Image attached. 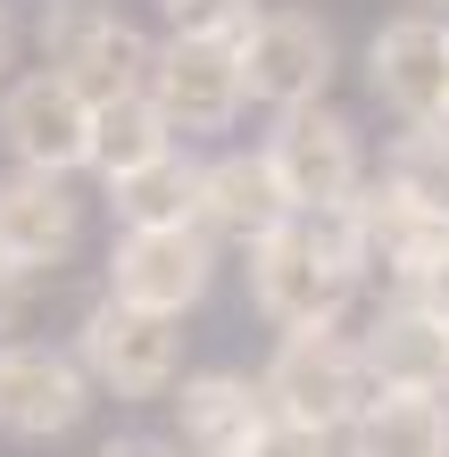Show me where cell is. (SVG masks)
Masks as SVG:
<instances>
[{"instance_id": "obj_1", "label": "cell", "mask_w": 449, "mask_h": 457, "mask_svg": "<svg viewBox=\"0 0 449 457\" xmlns=\"http://www.w3.org/2000/svg\"><path fill=\"white\" fill-rule=\"evenodd\" d=\"M375 366H366V349L358 341H341L333 325H300V333H283L275 349V366H267V408L283 416H300V424H350L366 399H375Z\"/></svg>"}, {"instance_id": "obj_2", "label": "cell", "mask_w": 449, "mask_h": 457, "mask_svg": "<svg viewBox=\"0 0 449 457\" xmlns=\"http://www.w3.org/2000/svg\"><path fill=\"white\" fill-rule=\"evenodd\" d=\"M42 50H50V67H59L84 100L150 92V59H158L134 25H125L117 9H100V0H50L42 9Z\"/></svg>"}, {"instance_id": "obj_3", "label": "cell", "mask_w": 449, "mask_h": 457, "mask_svg": "<svg viewBox=\"0 0 449 457\" xmlns=\"http://www.w3.org/2000/svg\"><path fill=\"white\" fill-rule=\"evenodd\" d=\"M350 291H358V266L325 258L292 217H283L267 241H250V300L267 308L283 333H300V325H333V316L350 308Z\"/></svg>"}, {"instance_id": "obj_4", "label": "cell", "mask_w": 449, "mask_h": 457, "mask_svg": "<svg viewBox=\"0 0 449 457\" xmlns=\"http://www.w3.org/2000/svg\"><path fill=\"white\" fill-rule=\"evenodd\" d=\"M150 100L167 109V125L183 133H225L242 117V34H175L150 59Z\"/></svg>"}, {"instance_id": "obj_5", "label": "cell", "mask_w": 449, "mask_h": 457, "mask_svg": "<svg viewBox=\"0 0 449 457\" xmlns=\"http://www.w3.org/2000/svg\"><path fill=\"white\" fill-rule=\"evenodd\" d=\"M175 366H183L175 316L134 308V300H117V291L84 316V374L109 383L117 399H158V391L175 383Z\"/></svg>"}, {"instance_id": "obj_6", "label": "cell", "mask_w": 449, "mask_h": 457, "mask_svg": "<svg viewBox=\"0 0 449 457\" xmlns=\"http://www.w3.org/2000/svg\"><path fill=\"white\" fill-rule=\"evenodd\" d=\"M267 167L275 183L292 192V208H333V200H358V133L350 117L333 109H275V133H267Z\"/></svg>"}, {"instance_id": "obj_7", "label": "cell", "mask_w": 449, "mask_h": 457, "mask_svg": "<svg viewBox=\"0 0 449 457\" xmlns=\"http://www.w3.org/2000/svg\"><path fill=\"white\" fill-rule=\"evenodd\" d=\"M242 84L267 109H308L333 84V34L308 9H267L242 25Z\"/></svg>"}, {"instance_id": "obj_8", "label": "cell", "mask_w": 449, "mask_h": 457, "mask_svg": "<svg viewBox=\"0 0 449 457\" xmlns=\"http://www.w3.org/2000/svg\"><path fill=\"white\" fill-rule=\"evenodd\" d=\"M0 142L17 150V167L75 175V167H92V100L59 67H42L25 84H9V100H0Z\"/></svg>"}, {"instance_id": "obj_9", "label": "cell", "mask_w": 449, "mask_h": 457, "mask_svg": "<svg viewBox=\"0 0 449 457\" xmlns=\"http://www.w3.org/2000/svg\"><path fill=\"white\" fill-rule=\"evenodd\" d=\"M208 233L200 225H125L117 258H109V283L117 300L134 308H158V316H183L208 291Z\"/></svg>"}, {"instance_id": "obj_10", "label": "cell", "mask_w": 449, "mask_h": 457, "mask_svg": "<svg viewBox=\"0 0 449 457\" xmlns=\"http://www.w3.org/2000/svg\"><path fill=\"white\" fill-rule=\"evenodd\" d=\"M375 92L408 125H449V25L400 17L375 34Z\"/></svg>"}, {"instance_id": "obj_11", "label": "cell", "mask_w": 449, "mask_h": 457, "mask_svg": "<svg viewBox=\"0 0 449 457\" xmlns=\"http://www.w3.org/2000/svg\"><path fill=\"white\" fill-rule=\"evenodd\" d=\"M84 408H92V399H84V366H75V358H59V349H25V341L0 349V424H9L17 441L67 433Z\"/></svg>"}, {"instance_id": "obj_12", "label": "cell", "mask_w": 449, "mask_h": 457, "mask_svg": "<svg viewBox=\"0 0 449 457\" xmlns=\"http://www.w3.org/2000/svg\"><path fill=\"white\" fill-rule=\"evenodd\" d=\"M75 200H67V175H42L25 167L0 183V258L17 266V275H42V266H59L75 250Z\"/></svg>"}, {"instance_id": "obj_13", "label": "cell", "mask_w": 449, "mask_h": 457, "mask_svg": "<svg viewBox=\"0 0 449 457\" xmlns=\"http://www.w3.org/2000/svg\"><path fill=\"white\" fill-rule=\"evenodd\" d=\"M350 457H449V399L416 383H383L350 416Z\"/></svg>"}, {"instance_id": "obj_14", "label": "cell", "mask_w": 449, "mask_h": 457, "mask_svg": "<svg viewBox=\"0 0 449 457\" xmlns=\"http://www.w3.org/2000/svg\"><path fill=\"white\" fill-rule=\"evenodd\" d=\"M283 217H292V192L275 183L267 150H258V158H217V167L200 175V225H208V233L267 241Z\"/></svg>"}, {"instance_id": "obj_15", "label": "cell", "mask_w": 449, "mask_h": 457, "mask_svg": "<svg viewBox=\"0 0 449 457\" xmlns=\"http://www.w3.org/2000/svg\"><path fill=\"white\" fill-rule=\"evenodd\" d=\"M258 416H267V383H242V374H192L175 399V424H183V441H192L200 457H233L250 433H258Z\"/></svg>"}, {"instance_id": "obj_16", "label": "cell", "mask_w": 449, "mask_h": 457, "mask_svg": "<svg viewBox=\"0 0 449 457\" xmlns=\"http://www.w3.org/2000/svg\"><path fill=\"white\" fill-rule=\"evenodd\" d=\"M366 366H375V383H416V391H449V325L425 308H391L375 341H366Z\"/></svg>"}, {"instance_id": "obj_17", "label": "cell", "mask_w": 449, "mask_h": 457, "mask_svg": "<svg viewBox=\"0 0 449 457\" xmlns=\"http://www.w3.org/2000/svg\"><path fill=\"white\" fill-rule=\"evenodd\" d=\"M167 109H158L150 92H125V100H92V167L100 175H134V167H150V158H167L175 142H167Z\"/></svg>"}, {"instance_id": "obj_18", "label": "cell", "mask_w": 449, "mask_h": 457, "mask_svg": "<svg viewBox=\"0 0 449 457\" xmlns=\"http://www.w3.org/2000/svg\"><path fill=\"white\" fill-rule=\"evenodd\" d=\"M200 175L208 167H192V158H150V167H134V175H117L109 192H117V217L125 225H200Z\"/></svg>"}, {"instance_id": "obj_19", "label": "cell", "mask_w": 449, "mask_h": 457, "mask_svg": "<svg viewBox=\"0 0 449 457\" xmlns=\"http://www.w3.org/2000/svg\"><path fill=\"white\" fill-rule=\"evenodd\" d=\"M383 192L449 225V125H416L408 142L391 150V175H383Z\"/></svg>"}, {"instance_id": "obj_20", "label": "cell", "mask_w": 449, "mask_h": 457, "mask_svg": "<svg viewBox=\"0 0 449 457\" xmlns=\"http://www.w3.org/2000/svg\"><path fill=\"white\" fill-rule=\"evenodd\" d=\"M233 457H333V449H325V424H300V416L267 408V416H258V433L233 449Z\"/></svg>"}, {"instance_id": "obj_21", "label": "cell", "mask_w": 449, "mask_h": 457, "mask_svg": "<svg viewBox=\"0 0 449 457\" xmlns=\"http://www.w3.org/2000/svg\"><path fill=\"white\" fill-rule=\"evenodd\" d=\"M175 34H242L250 25V0H167Z\"/></svg>"}, {"instance_id": "obj_22", "label": "cell", "mask_w": 449, "mask_h": 457, "mask_svg": "<svg viewBox=\"0 0 449 457\" xmlns=\"http://www.w3.org/2000/svg\"><path fill=\"white\" fill-rule=\"evenodd\" d=\"M408 300L425 308V316H441V325H449V233H441L433 250L408 266Z\"/></svg>"}, {"instance_id": "obj_23", "label": "cell", "mask_w": 449, "mask_h": 457, "mask_svg": "<svg viewBox=\"0 0 449 457\" xmlns=\"http://www.w3.org/2000/svg\"><path fill=\"white\" fill-rule=\"evenodd\" d=\"M25 283H34V275H17V266L0 258V333H17V316H25Z\"/></svg>"}, {"instance_id": "obj_24", "label": "cell", "mask_w": 449, "mask_h": 457, "mask_svg": "<svg viewBox=\"0 0 449 457\" xmlns=\"http://www.w3.org/2000/svg\"><path fill=\"white\" fill-rule=\"evenodd\" d=\"M100 457H183V449H167V441H142V433H134V441H109Z\"/></svg>"}, {"instance_id": "obj_25", "label": "cell", "mask_w": 449, "mask_h": 457, "mask_svg": "<svg viewBox=\"0 0 449 457\" xmlns=\"http://www.w3.org/2000/svg\"><path fill=\"white\" fill-rule=\"evenodd\" d=\"M0 67H9V17H0Z\"/></svg>"}]
</instances>
